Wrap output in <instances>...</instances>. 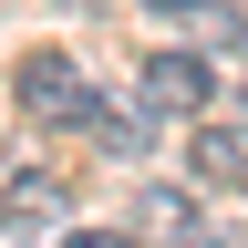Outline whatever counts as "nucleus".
<instances>
[{
    "label": "nucleus",
    "instance_id": "nucleus-1",
    "mask_svg": "<svg viewBox=\"0 0 248 248\" xmlns=\"http://www.w3.org/2000/svg\"><path fill=\"white\" fill-rule=\"evenodd\" d=\"M11 93H21V114H31V124H83V114H93L83 62H62V52H31L21 73H11Z\"/></svg>",
    "mask_w": 248,
    "mask_h": 248
},
{
    "label": "nucleus",
    "instance_id": "nucleus-2",
    "mask_svg": "<svg viewBox=\"0 0 248 248\" xmlns=\"http://www.w3.org/2000/svg\"><path fill=\"white\" fill-rule=\"evenodd\" d=\"M186 124H197V145H186L197 186H228V197H248V114H186Z\"/></svg>",
    "mask_w": 248,
    "mask_h": 248
},
{
    "label": "nucleus",
    "instance_id": "nucleus-3",
    "mask_svg": "<svg viewBox=\"0 0 248 248\" xmlns=\"http://www.w3.org/2000/svg\"><path fill=\"white\" fill-rule=\"evenodd\" d=\"M207 93H217V73L197 52H155L145 62V114H207Z\"/></svg>",
    "mask_w": 248,
    "mask_h": 248
},
{
    "label": "nucleus",
    "instance_id": "nucleus-4",
    "mask_svg": "<svg viewBox=\"0 0 248 248\" xmlns=\"http://www.w3.org/2000/svg\"><path fill=\"white\" fill-rule=\"evenodd\" d=\"M0 228H73V186L62 176H0Z\"/></svg>",
    "mask_w": 248,
    "mask_h": 248
},
{
    "label": "nucleus",
    "instance_id": "nucleus-5",
    "mask_svg": "<svg viewBox=\"0 0 248 248\" xmlns=\"http://www.w3.org/2000/svg\"><path fill=\"white\" fill-rule=\"evenodd\" d=\"M124 217H135L145 238H197V197H176V186H145Z\"/></svg>",
    "mask_w": 248,
    "mask_h": 248
},
{
    "label": "nucleus",
    "instance_id": "nucleus-6",
    "mask_svg": "<svg viewBox=\"0 0 248 248\" xmlns=\"http://www.w3.org/2000/svg\"><path fill=\"white\" fill-rule=\"evenodd\" d=\"M83 124H93V135H104L114 155H145V114H124V104H104V93H93V114H83Z\"/></svg>",
    "mask_w": 248,
    "mask_h": 248
},
{
    "label": "nucleus",
    "instance_id": "nucleus-7",
    "mask_svg": "<svg viewBox=\"0 0 248 248\" xmlns=\"http://www.w3.org/2000/svg\"><path fill=\"white\" fill-rule=\"evenodd\" d=\"M145 11H166V21H186V11H197V0H145Z\"/></svg>",
    "mask_w": 248,
    "mask_h": 248
},
{
    "label": "nucleus",
    "instance_id": "nucleus-8",
    "mask_svg": "<svg viewBox=\"0 0 248 248\" xmlns=\"http://www.w3.org/2000/svg\"><path fill=\"white\" fill-rule=\"evenodd\" d=\"M228 42H238V52H248V11H238V31H228Z\"/></svg>",
    "mask_w": 248,
    "mask_h": 248
}]
</instances>
